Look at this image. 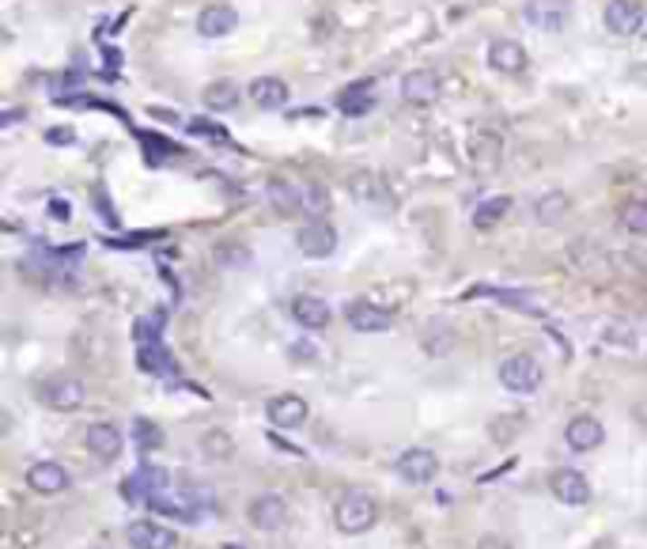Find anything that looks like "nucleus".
I'll list each match as a JSON object with an SVG mask.
<instances>
[{
  "instance_id": "obj_1",
  "label": "nucleus",
  "mask_w": 647,
  "mask_h": 549,
  "mask_svg": "<svg viewBox=\"0 0 647 549\" xmlns=\"http://www.w3.org/2000/svg\"><path fill=\"white\" fill-rule=\"evenodd\" d=\"M269 201L280 208L285 217H295V213H307V217H314V220H322V213H326V189L322 186H311V182H304V186H295V182H273L269 186Z\"/></svg>"
},
{
  "instance_id": "obj_2",
  "label": "nucleus",
  "mask_w": 647,
  "mask_h": 549,
  "mask_svg": "<svg viewBox=\"0 0 647 549\" xmlns=\"http://www.w3.org/2000/svg\"><path fill=\"white\" fill-rule=\"evenodd\" d=\"M500 387L504 390H511V394H519V398H530V394H537L542 390V383H546V368H542V361H537L534 352H511V356H504L500 361Z\"/></svg>"
},
{
  "instance_id": "obj_3",
  "label": "nucleus",
  "mask_w": 647,
  "mask_h": 549,
  "mask_svg": "<svg viewBox=\"0 0 647 549\" xmlns=\"http://www.w3.org/2000/svg\"><path fill=\"white\" fill-rule=\"evenodd\" d=\"M333 523H337V531H344V535L372 531V526L379 523V500H375L368 489H349V493L337 500Z\"/></svg>"
},
{
  "instance_id": "obj_4",
  "label": "nucleus",
  "mask_w": 647,
  "mask_h": 549,
  "mask_svg": "<svg viewBox=\"0 0 647 549\" xmlns=\"http://www.w3.org/2000/svg\"><path fill=\"white\" fill-rule=\"evenodd\" d=\"M38 402L53 413H76L88 402V383L76 375H50L38 383Z\"/></svg>"
},
{
  "instance_id": "obj_5",
  "label": "nucleus",
  "mask_w": 647,
  "mask_h": 549,
  "mask_svg": "<svg viewBox=\"0 0 647 549\" xmlns=\"http://www.w3.org/2000/svg\"><path fill=\"white\" fill-rule=\"evenodd\" d=\"M394 470L409 485H428V481H436V474H439V455L431 448H405L394 458Z\"/></svg>"
},
{
  "instance_id": "obj_6",
  "label": "nucleus",
  "mask_w": 647,
  "mask_h": 549,
  "mask_svg": "<svg viewBox=\"0 0 647 549\" xmlns=\"http://www.w3.org/2000/svg\"><path fill=\"white\" fill-rule=\"evenodd\" d=\"M344 323H349L356 333H386L394 326V311L379 307L372 300H349L344 303Z\"/></svg>"
},
{
  "instance_id": "obj_7",
  "label": "nucleus",
  "mask_w": 647,
  "mask_h": 549,
  "mask_svg": "<svg viewBox=\"0 0 647 549\" xmlns=\"http://www.w3.org/2000/svg\"><path fill=\"white\" fill-rule=\"evenodd\" d=\"M246 519L254 531H280V526L288 523V500L285 496H276V493H262V496H254L250 500V508H246Z\"/></svg>"
},
{
  "instance_id": "obj_8",
  "label": "nucleus",
  "mask_w": 647,
  "mask_h": 549,
  "mask_svg": "<svg viewBox=\"0 0 647 549\" xmlns=\"http://www.w3.org/2000/svg\"><path fill=\"white\" fill-rule=\"evenodd\" d=\"M266 417L273 420V429H280V432H295V429H304V425H307L311 406H307L299 394H276V398H269Z\"/></svg>"
},
{
  "instance_id": "obj_9",
  "label": "nucleus",
  "mask_w": 647,
  "mask_h": 549,
  "mask_svg": "<svg viewBox=\"0 0 647 549\" xmlns=\"http://www.w3.org/2000/svg\"><path fill=\"white\" fill-rule=\"evenodd\" d=\"M295 246L304 258H330L337 250V231L326 220H311L295 231Z\"/></svg>"
},
{
  "instance_id": "obj_10",
  "label": "nucleus",
  "mask_w": 647,
  "mask_h": 549,
  "mask_svg": "<svg viewBox=\"0 0 647 549\" xmlns=\"http://www.w3.org/2000/svg\"><path fill=\"white\" fill-rule=\"evenodd\" d=\"M125 542L133 549H175L179 535L170 531V526L156 523V519H133L125 526Z\"/></svg>"
},
{
  "instance_id": "obj_11",
  "label": "nucleus",
  "mask_w": 647,
  "mask_h": 549,
  "mask_svg": "<svg viewBox=\"0 0 647 549\" xmlns=\"http://www.w3.org/2000/svg\"><path fill=\"white\" fill-rule=\"evenodd\" d=\"M572 0H526L523 5V19L537 31H560L568 24Z\"/></svg>"
},
{
  "instance_id": "obj_12",
  "label": "nucleus",
  "mask_w": 647,
  "mask_h": 549,
  "mask_svg": "<svg viewBox=\"0 0 647 549\" xmlns=\"http://www.w3.org/2000/svg\"><path fill=\"white\" fill-rule=\"evenodd\" d=\"M549 489H553V496L560 504H572V508H584V504H591V481H587V474H579L572 467L556 470L549 477Z\"/></svg>"
},
{
  "instance_id": "obj_13",
  "label": "nucleus",
  "mask_w": 647,
  "mask_h": 549,
  "mask_svg": "<svg viewBox=\"0 0 647 549\" xmlns=\"http://www.w3.org/2000/svg\"><path fill=\"white\" fill-rule=\"evenodd\" d=\"M602 439H606V429H602V420L591 413H579L565 425V443L572 451H598Z\"/></svg>"
},
{
  "instance_id": "obj_14",
  "label": "nucleus",
  "mask_w": 647,
  "mask_h": 549,
  "mask_svg": "<svg viewBox=\"0 0 647 549\" xmlns=\"http://www.w3.org/2000/svg\"><path fill=\"white\" fill-rule=\"evenodd\" d=\"M83 439H88V451L99 462H114L121 455V443H125V436H121V429L114 425V420H95Z\"/></svg>"
},
{
  "instance_id": "obj_15",
  "label": "nucleus",
  "mask_w": 647,
  "mask_h": 549,
  "mask_svg": "<svg viewBox=\"0 0 647 549\" xmlns=\"http://www.w3.org/2000/svg\"><path fill=\"white\" fill-rule=\"evenodd\" d=\"M27 485L38 493V496H57L72 485L69 470L61 467V462H34V467L27 470Z\"/></svg>"
},
{
  "instance_id": "obj_16",
  "label": "nucleus",
  "mask_w": 647,
  "mask_h": 549,
  "mask_svg": "<svg viewBox=\"0 0 647 549\" xmlns=\"http://www.w3.org/2000/svg\"><path fill=\"white\" fill-rule=\"evenodd\" d=\"M401 99L413 102V107H431V102L439 99V76L431 72V69L409 72V76L401 80Z\"/></svg>"
},
{
  "instance_id": "obj_17",
  "label": "nucleus",
  "mask_w": 647,
  "mask_h": 549,
  "mask_svg": "<svg viewBox=\"0 0 647 549\" xmlns=\"http://www.w3.org/2000/svg\"><path fill=\"white\" fill-rule=\"evenodd\" d=\"M606 27L613 34H636L643 27V5L640 0H610L606 5Z\"/></svg>"
},
{
  "instance_id": "obj_18",
  "label": "nucleus",
  "mask_w": 647,
  "mask_h": 549,
  "mask_svg": "<svg viewBox=\"0 0 647 549\" xmlns=\"http://www.w3.org/2000/svg\"><path fill=\"white\" fill-rule=\"evenodd\" d=\"M292 319L304 326V330H326L333 311L326 300H318V295H295L292 300Z\"/></svg>"
},
{
  "instance_id": "obj_19",
  "label": "nucleus",
  "mask_w": 647,
  "mask_h": 549,
  "mask_svg": "<svg viewBox=\"0 0 647 549\" xmlns=\"http://www.w3.org/2000/svg\"><path fill=\"white\" fill-rule=\"evenodd\" d=\"M250 99L262 111H285L288 107V83L280 76H257L250 83Z\"/></svg>"
},
{
  "instance_id": "obj_20",
  "label": "nucleus",
  "mask_w": 647,
  "mask_h": 549,
  "mask_svg": "<svg viewBox=\"0 0 647 549\" xmlns=\"http://www.w3.org/2000/svg\"><path fill=\"white\" fill-rule=\"evenodd\" d=\"M488 65L496 72H523L526 69V50L515 38H496L488 46Z\"/></svg>"
},
{
  "instance_id": "obj_21",
  "label": "nucleus",
  "mask_w": 647,
  "mask_h": 549,
  "mask_svg": "<svg viewBox=\"0 0 647 549\" xmlns=\"http://www.w3.org/2000/svg\"><path fill=\"white\" fill-rule=\"evenodd\" d=\"M568 208H572V197L565 194V189H546V194L534 201V220L546 224V227H556V224L568 220Z\"/></svg>"
},
{
  "instance_id": "obj_22",
  "label": "nucleus",
  "mask_w": 647,
  "mask_h": 549,
  "mask_svg": "<svg viewBox=\"0 0 647 549\" xmlns=\"http://www.w3.org/2000/svg\"><path fill=\"white\" fill-rule=\"evenodd\" d=\"M152 512H159V515H170V519H186V523H193L198 519V504H193L189 496H182V493H170V489H163V493H156V496H148L144 500Z\"/></svg>"
},
{
  "instance_id": "obj_23",
  "label": "nucleus",
  "mask_w": 647,
  "mask_h": 549,
  "mask_svg": "<svg viewBox=\"0 0 647 549\" xmlns=\"http://www.w3.org/2000/svg\"><path fill=\"white\" fill-rule=\"evenodd\" d=\"M375 107V92H372V80H356L349 83L341 95H337V111L349 114V118H363Z\"/></svg>"
},
{
  "instance_id": "obj_24",
  "label": "nucleus",
  "mask_w": 647,
  "mask_h": 549,
  "mask_svg": "<svg viewBox=\"0 0 647 549\" xmlns=\"http://www.w3.org/2000/svg\"><path fill=\"white\" fill-rule=\"evenodd\" d=\"M235 27H239V12L227 8V5H212V8H205V12L198 15V31H201L205 38H224V34H231Z\"/></svg>"
},
{
  "instance_id": "obj_25",
  "label": "nucleus",
  "mask_w": 647,
  "mask_h": 549,
  "mask_svg": "<svg viewBox=\"0 0 647 549\" xmlns=\"http://www.w3.org/2000/svg\"><path fill=\"white\" fill-rule=\"evenodd\" d=\"M163 489H170L167 470H163V467H140L133 477H129L125 496H140V500H148V496H156V493H163Z\"/></svg>"
},
{
  "instance_id": "obj_26",
  "label": "nucleus",
  "mask_w": 647,
  "mask_h": 549,
  "mask_svg": "<svg viewBox=\"0 0 647 549\" xmlns=\"http://www.w3.org/2000/svg\"><path fill=\"white\" fill-rule=\"evenodd\" d=\"M205 107L208 111H235V107H239V99H243V92H239V83H235V80H212L208 83V88H205Z\"/></svg>"
},
{
  "instance_id": "obj_27",
  "label": "nucleus",
  "mask_w": 647,
  "mask_h": 549,
  "mask_svg": "<svg viewBox=\"0 0 647 549\" xmlns=\"http://www.w3.org/2000/svg\"><path fill=\"white\" fill-rule=\"evenodd\" d=\"M496 163H500V137L492 130L473 133V167H478V171H492Z\"/></svg>"
},
{
  "instance_id": "obj_28",
  "label": "nucleus",
  "mask_w": 647,
  "mask_h": 549,
  "mask_svg": "<svg viewBox=\"0 0 647 549\" xmlns=\"http://www.w3.org/2000/svg\"><path fill=\"white\" fill-rule=\"evenodd\" d=\"M349 189H352V197H356V201H368V205H391V194H386L382 178H375V175H352V178H349Z\"/></svg>"
},
{
  "instance_id": "obj_29",
  "label": "nucleus",
  "mask_w": 647,
  "mask_h": 549,
  "mask_svg": "<svg viewBox=\"0 0 647 549\" xmlns=\"http://www.w3.org/2000/svg\"><path fill=\"white\" fill-rule=\"evenodd\" d=\"M201 455L208 462H231L235 458V439L227 432H220V429H212V432L201 436Z\"/></svg>"
},
{
  "instance_id": "obj_30",
  "label": "nucleus",
  "mask_w": 647,
  "mask_h": 549,
  "mask_svg": "<svg viewBox=\"0 0 647 549\" xmlns=\"http://www.w3.org/2000/svg\"><path fill=\"white\" fill-rule=\"evenodd\" d=\"M507 208H511V197H485L478 208H473V227H496L504 217H507Z\"/></svg>"
},
{
  "instance_id": "obj_31",
  "label": "nucleus",
  "mask_w": 647,
  "mask_h": 549,
  "mask_svg": "<svg viewBox=\"0 0 647 549\" xmlns=\"http://www.w3.org/2000/svg\"><path fill=\"white\" fill-rule=\"evenodd\" d=\"M617 220L629 236H647V201H624Z\"/></svg>"
},
{
  "instance_id": "obj_32",
  "label": "nucleus",
  "mask_w": 647,
  "mask_h": 549,
  "mask_svg": "<svg viewBox=\"0 0 647 549\" xmlns=\"http://www.w3.org/2000/svg\"><path fill=\"white\" fill-rule=\"evenodd\" d=\"M133 439L140 451H159L163 448V429L156 425V420H137L133 425Z\"/></svg>"
},
{
  "instance_id": "obj_33",
  "label": "nucleus",
  "mask_w": 647,
  "mask_h": 549,
  "mask_svg": "<svg viewBox=\"0 0 647 549\" xmlns=\"http://www.w3.org/2000/svg\"><path fill=\"white\" fill-rule=\"evenodd\" d=\"M144 371H175V364H170V356L159 349V342H152V349H144V361H140Z\"/></svg>"
},
{
  "instance_id": "obj_34",
  "label": "nucleus",
  "mask_w": 647,
  "mask_h": 549,
  "mask_svg": "<svg viewBox=\"0 0 647 549\" xmlns=\"http://www.w3.org/2000/svg\"><path fill=\"white\" fill-rule=\"evenodd\" d=\"M189 130H193V133H201V137H216V140H224V130H220V125H208V121H193Z\"/></svg>"
},
{
  "instance_id": "obj_35",
  "label": "nucleus",
  "mask_w": 647,
  "mask_h": 549,
  "mask_svg": "<svg viewBox=\"0 0 647 549\" xmlns=\"http://www.w3.org/2000/svg\"><path fill=\"white\" fill-rule=\"evenodd\" d=\"M50 217L53 220H69V201H50Z\"/></svg>"
},
{
  "instance_id": "obj_36",
  "label": "nucleus",
  "mask_w": 647,
  "mask_h": 549,
  "mask_svg": "<svg viewBox=\"0 0 647 549\" xmlns=\"http://www.w3.org/2000/svg\"><path fill=\"white\" fill-rule=\"evenodd\" d=\"M46 140H53V144H57V140H61V144H69V140H72V133H69V130H50V133H46Z\"/></svg>"
},
{
  "instance_id": "obj_37",
  "label": "nucleus",
  "mask_w": 647,
  "mask_h": 549,
  "mask_svg": "<svg viewBox=\"0 0 647 549\" xmlns=\"http://www.w3.org/2000/svg\"><path fill=\"white\" fill-rule=\"evenodd\" d=\"M643 361H647V349H643Z\"/></svg>"
}]
</instances>
